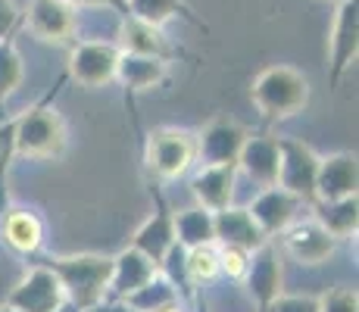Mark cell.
Wrapping results in <instances>:
<instances>
[{"mask_svg": "<svg viewBox=\"0 0 359 312\" xmlns=\"http://www.w3.org/2000/svg\"><path fill=\"white\" fill-rule=\"evenodd\" d=\"M19 22V6L16 0H0V41L13 38V29Z\"/></svg>", "mask_w": 359, "mask_h": 312, "instance_id": "obj_32", "label": "cell"}, {"mask_svg": "<svg viewBox=\"0 0 359 312\" xmlns=\"http://www.w3.org/2000/svg\"><path fill=\"white\" fill-rule=\"evenodd\" d=\"M150 194H154V200H156V210H154V216L131 234L128 247H135L137 253H144L150 262L163 266L165 253L175 247V212L169 210L165 197L160 194V184H150Z\"/></svg>", "mask_w": 359, "mask_h": 312, "instance_id": "obj_8", "label": "cell"}, {"mask_svg": "<svg viewBox=\"0 0 359 312\" xmlns=\"http://www.w3.org/2000/svg\"><path fill=\"white\" fill-rule=\"evenodd\" d=\"M0 312H16V309H13V306H6V303H4V306H0Z\"/></svg>", "mask_w": 359, "mask_h": 312, "instance_id": "obj_37", "label": "cell"}, {"mask_svg": "<svg viewBox=\"0 0 359 312\" xmlns=\"http://www.w3.org/2000/svg\"><path fill=\"white\" fill-rule=\"evenodd\" d=\"M247 290H250L257 312H266L269 303L281 294V284H285V272H281V256L275 250L272 240H266L259 250H253L250 259H247V272L244 278Z\"/></svg>", "mask_w": 359, "mask_h": 312, "instance_id": "obj_10", "label": "cell"}, {"mask_svg": "<svg viewBox=\"0 0 359 312\" xmlns=\"http://www.w3.org/2000/svg\"><path fill=\"white\" fill-rule=\"evenodd\" d=\"M160 312H184V306H182V303H172V306H165Z\"/></svg>", "mask_w": 359, "mask_h": 312, "instance_id": "obj_35", "label": "cell"}, {"mask_svg": "<svg viewBox=\"0 0 359 312\" xmlns=\"http://www.w3.org/2000/svg\"><path fill=\"white\" fill-rule=\"evenodd\" d=\"M359 57V0H341L328 34V88L337 91L341 79Z\"/></svg>", "mask_w": 359, "mask_h": 312, "instance_id": "obj_5", "label": "cell"}, {"mask_svg": "<svg viewBox=\"0 0 359 312\" xmlns=\"http://www.w3.org/2000/svg\"><path fill=\"white\" fill-rule=\"evenodd\" d=\"M57 312H81V309H75V306H72V303H69V300H66V303H63V306H60Z\"/></svg>", "mask_w": 359, "mask_h": 312, "instance_id": "obj_36", "label": "cell"}, {"mask_svg": "<svg viewBox=\"0 0 359 312\" xmlns=\"http://www.w3.org/2000/svg\"><path fill=\"white\" fill-rule=\"evenodd\" d=\"M266 312H319V297L309 294H278Z\"/></svg>", "mask_w": 359, "mask_h": 312, "instance_id": "obj_31", "label": "cell"}, {"mask_svg": "<svg viewBox=\"0 0 359 312\" xmlns=\"http://www.w3.org/2000/svg\"><path fill=\"white\" fill-rule=\"evenodd\" d=\"M234 178H238V165H200V172L191 178V194L200 210L219 212L231 206Z\"/></svg>", "mask_w": 359, "mask_h": 312, "instance_id": "obj_19", "label": "cell"}, {"mask_svg": "<svg viewBox=\"0 0 359 312\" xmlns=\"http://www.w3.org/2000/svg\"><path fill=\"white\" fill-rule=\"evenodd\" d=\"M66 147H69V128L63 116L47 100L34 103L32 109L16 116V128H13V154L16 156L57 163V159L66 156Z\"/></svg>", "mask_w": 359, "mask_h": 312, "instance_id": "obj_2", "label": "cell"}, {"mask_svg": "<svg viewBox=\"0 0 359 312\" xmlns=\"http://www.w3.org/2000/svg\"><path fill=\"white\" fill-rule=\"evenodd\" d=\"M247 259H250V253H247V250L219 247V275H229V278L241 281V278H244V272H247Z\"/></svg>", "mask_w": 359, "mask_h": 312, "instance_id": "obj_29", "label": "cell"}, {"mask_svg": "<svg viewBox=\"0 0 359 312\" xmlns=\"http://www.w3.org/2000/svg\"><path fill=\"white\" fill-rule=\"evenodd\" d=\"M66 303V294L60 287L57 275L47 266H34L6 297V306L16 312H57Z\"/></svg>", "mask_w": 359, "mask_h": 312, "instance_id": "obj_9", "label": "cell"}, {"mask_svg": "<svg viewBox=\"0 0 359 312\" xmlns=\"http://www.w3.org/2000/svg\"><path fill=\"white\" fill-rule=\"evenodd\" d=\"M169 79V62L156 57H141V53H126L119 50V62H116V81L126 91H150L160 88Z\"/></svg>", "mask_w": 359, "mask_h": 312, "instance_id": "obj_20", "label": "cell"}, {"mask_svg": "<svg viewBox=\"0 0 359 312\" xmlns=\"http://www.w3.org/2000/svg\"><path fill=\"white\" fill-rule=\"evenodd\" d=\"M0 238L16 250V253L32 256L41 250V244H44V222H41V216L34 210L10 206L6 216L0 219Z\"/></svg>", "mask_w": 359, "mask_h": 312, "instance_id": "obj_22", "label": "cell"}, {"mask_svg": "<svg viewBox=\"0 0 359 312\" xmlns=\"http://www.w3.org/2000/svg\"><path fill=\"white\" fill-rule=\"evenodd\" d=\"M334 4H341V0H334Z\"/></svg>", "mask_w": 359, "mask_h": 312, "instance_id": "obj_38", "label": "cell"}, {"mask_svg": "<svg viewBox=\"0 0 359 312\" xmlns=\"http://www.w3.org/2000/svg\"><path fill=\"white\" fill-rule=\"evenodd\" d=\"M97 312H137V309H131L126 300H103L97 306Z\"/></svg>", "mask_w": 359, "mask_h": 312, "instance_id": "obj_34", "label": "cell"}, {"mask_svg": "<svg viewBox=\"0 0 359 312\" xmlns=\"http://www.w3.org/2000/svg\"><path fill=\"white\" fill-rule=\"evenodd\" d=\"M144 163L156 182H175L197 163V135L184 128H156L147 137Z\"/></svg>", "mask_w": 359, "mask_h": 312, "instance_id": "obj_4", "label": "cell"}, {"mask_svg": "<svg viewBox=\"0 0 359 312\" xmlns=\"http://www.w3.org/2000/svg\"><path fill=\"white\" fill-rule=\"evenodd\" d=\"M247 128L234 119H212L197 135L200 165H238L241 147L247 141Z\"/></svg>", "mask_w": 359, "mask_h": 312, "instance_id": "obj_11", "label": "cell"}, {"mask_svg": "<svg viewBox=\"0 0 359 312\" xmlns=\"http://www.w3.org/2000/svg\"><path fill=\"white\" fill-rule=\"evenodd\" d=\"M316 222L331 234L334 240L356 238L359 228V200L341 197V200H316Z\"/></svg>", "mask_w": 359, "mask_h": 312, "instance_id": "obj_24", "label": "cell"}, {"mask_svg": "<svg viewBox=\"0 0 359 312\" xmlns=\"http://www.w3.org/2000/svg\"><path fill=\"white\" fill-rule=\"evenodd\" d=\"M119 50L126 53H141V57H156V60H165L169 62L175 53V47L169 44V38L163 34V29H156V25H147L141 22V19H126V22L119 25Z\"/></svg>", "mask_w": 359, "mask_h": 312, "instance_id": "obj_21", "label": "cell"}, {"mask_svg": "<svg viewBox=\"0 0 359 312\" xmlns=\"http://www.w3.org/2000/svg\"><path fill=\"white\" fill-rule=\"evenodd\" d=\"M359 187V159L350 150L319 159V178H316V200H341L356 197Z\"/></svg>", "mask_w": 359, "mask_h": 312, "instance_id": "obj_15", "label": "cell"}, {"mask_svg": "<svg viewBox=\"0 0 359 312\" xmlns=\"http://www.w3.org/2000/svg\"><path fill=\"white\" fill-rule=\"evenodd\" d=\"M253 107L259 109L262 122L275 125L303 113L309 103V79L294 66H269L253 79L250 88Z\"/></svg>", "mask_w": 359, "mask_h": 312, "instance_id": "obj_3", "label": "cell"}, {"mask_svg": "<svg viewBox=\"0 0 359 312\" xmlns=\"http://www.w3.org/2000/svg\"><path fill=\"white\" fill-rule=\"evenodd\" d=\"M126 6H128L131 19H141V22H147V25H156V29H163L169 19H184V22H191L194 29L210 32V25L200 16H194L188 0H126Z\"/></svg>", "mask_w": 359, "mask_h": 312, "instance_id": "obj_23", "label": "cell"}, {"mask_svg": "<svg viewBox=\"0 0 359 312\" xmlns=\"http://www.w3.org/2000/svg\"><path fill=\"white\" fill-rule=\"evenodd\" d=\"M212 231H216L219 247H238V250H259L266 244V234L259 231V225L247 212V206H225V210L212 212Z\"/></svg>", "mask_w": 359, "mask_h": 312, "instance_id": "obj_16", "label": "cell"}, {"mask_svg": "<svg viewBox=\"0 0 359 312\" xmlns=\"http://www.w3.org/2000/svg\"><path fill=\"white\" fill-rule=\"evenodd\" d=\"M175 244L184 250L216 244V231H212V212L200 210H182L175 212Z\"/></svg>", "mask_w": 359, "mask_h": 312, "instance_id": "obj_25", "label": "cell"}, {"mask_svg": "<svg viewBox=\"0 0 359 312\" xmlns=\"http://www.w3.org/2000/svg\"><path fill=\"white\" fill-rule=\"evenodd\" d=\"M57 275L66 300L75 309L91 312L107 300L109 275H113V256L103 253H72V256H50L44 262Z\"/></svg>", "mask_w": 359, "mask_h": 312, "instance_id": "obj_1", "label": "cell"}, {"mask_svg": "<svg viewBox=\"0 0 359 312\" xmlns=\"http://www.w3.org/2000/svg\"><path fill=\"white\" fill-rule=\"evenodd\" d=\"M184 275H188L191 287L216 281L219 278V247L206 244V247L184 250Z\"/></svg>", "mask_w": 359, "mask_h": 312, "instance_id": "obj_28", "label": "cell"}, {"mask_svg": "<svg viewBox=\"0 0 359 312\" xmlns=\"http://www.w3.org/2000/svg\"><path fill=\"white\" fill-rule=\"evenodd\" d=\"M281 244H285L287 256L303 266H322L331 253H334L337 240L331 238L319 222H294L281 231Z\"/></svg>", "mask_w": 359, "mask_h": 312, "instance_id": "obj_12", "label": "cell"}, {"mask_svg": "<svg viewBox=\"0 0 359 312\" xmlns=\"http://www.w3.org/2000/svg\"><path fill=\"white\" fill-rule=\"evenodd\" d=\"M278 187L294 194L300 203H316V178H319V154L297 137H278Z\"/></svg>", "mask_w": 359, "mask_h": 312, "instance_id": "obj_6", "label": "cell"}, {"mask_svg": "<svg viewBox=\"0 0 359 312\" xmlns=\"http://www.w3.org/2000/svg\"><path fill=\"white\" fill-rule=\"evenodd\" d=\"M22 72L25 69H22V57H19V50H16V41L13 38L0 41V122H4L6 100L22 85Z\"/></svg>", "mask_w": 359, "mask_h": 312, "instance_id": "obj_27", "label": "cell"}, {"mask_svg": "<svg viewBox=\"0 0 359 312\" xmlns=\"http://www.w3.org/2000/svg\"><path fill=\"white\" fill-rule=\"evenodd\" d=\"M278 163H281V154H278V137L275 135L247 137L238 156V169L262 187H272L278 182Z\"/></svg>", "mask_w": 359, "mask_h": 312, "instance_id": "obj_17", "label": "cell"}, {"mask_svg": "<svg viewBox=\"0 0 359 312\" xmlns=\"http://www.w3.org/2000/svg\"><path fill=\"white\" fill-rule=\"evenodd\" d=\"M126 303L137 312H160L165 306H172V303H182V294H178V287L165 278L163 272H156L144 287H137L135 294H128Z\"/></svg>", "mask_w": 359, "mask_h": 312, "instance_id": "obj_26", "label": "cell"}, {"mask_svg": "<svg viewBox=\"0 0 359 312\" xmlns=\"http://www.w3.org/2000/svg\"><path fill=\"white\" fill-rule=\"evenodd\" d=\"M319 312H359V297L350 287H334L319 297Z\"/></svg>", "mask_w": 359, "mask_h": 312, "instance_id": "obj_30", "label": "cell"}, {"mask_svg": "<svg viewBox=\"0 0 359 312\" xmlns=\"http://www.w3.org/2000/svg\"><path fill=\"white\" fill-rule=\"evenodd\" d=\"M25 22H29V32L47 44H69L79 29V19L66 0H34Z\"/></svg>", "mask_w": 359, "mask_h": 312, "instance_id": "obj_14", "label": "cell"}, {"mask_svg": "<svg viewBox=\"0 0 359 312\" xmlns=\"http://www.w3.org/2000/svg\"><path fill=\"white\" fill-rule=\"evenodd\" d=\"M300 206H306V203H300L285 187L272 184V187H262V194L247 206V212H250L253 222L259 225V231L272 240L275 234H281L287 225H294V216Z\"/></svg>", "mask_w": 359, "mask_h": 312, "instance_id": "obj_13", "label": "cell"}, {"mask_svg": "<svg viewBox=\"0 0 359 312\" xmlns=\"http://www.w3.org/2000/svg\"><path fill=\"white\" fill-rule=\"evenodd\" d=\"M156 272H160L156 262H150L147 256L137 253L135 247H126L122 253L113 256V275H109L107 300H126L128 294H135L137 287H144Z\"/></svg>", "mask_w": 359, "mask_h": 312, "instance_id": "obj_18", "label": "cell"}, {"mask_svg": "<svg viewBox=\"0 0 359 312\" xmlns=\"http://www.w3.org/2000/svg\"><path fill=\"white\" fill-rule=\"evenodd\" d=\"M91 312H97V309H91Z\"/></svg>", "mask_w": 359, "mask_h": 312, "instance_id": "obj_39", "label": "cell"}, {"mask_svg": "<svg viewBox=\"0 0 359 312\" xmlns=\"http://www.w3.org/2000/svg\"><path fill=\"white\" fill-rule=\"evenodd\" d=\"M119 47L113 41H79L69 53L66 79L79 81L81 88H103L116 81Z\"/></svg>", "mask_w": 359, "mask_h": 312, "instance_id": "obj_7", "label": "cell"}, {"mask_svg": "<svg viewBox=\"0 0 359 312\" xmlns=\"http://www.w3.org/2000/svg\"><path fill=\"white\" fill-rule=\"evenodd\" d=\"M69 6H107V10H116V13H122V16L128 19V6H126V0H66Z\"/></svg>", "mask_w": 359, "mask_h": 312, "instance_id": "obj_33", "label": "cell"}]
</instances>
